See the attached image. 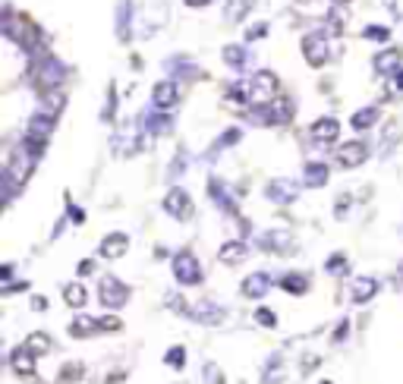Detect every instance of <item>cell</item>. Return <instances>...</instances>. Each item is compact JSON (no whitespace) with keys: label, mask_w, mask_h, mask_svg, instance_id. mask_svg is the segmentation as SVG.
<instances>
[{"label":"cell","mask_w":403,"mask_h":384,"mask_svg":"<svg viewBox=\"0 0 403 384\" xmlns=\"http://www.w3.org/2000/svg\"><path fill=\"white\" fill-rule=\"evenodd\" d=\"M83 362H67L63 369H60V381H67V384H73V381H79L83 378Z\"/></svg>","instance_id":"obj_34"},{"label":"cell","mask_w":403,"mask_h":384,"mask_svg":"<svg viewBox=\"0 0 403 384\" xmlns=\"http://www.w3.org/2000/svg\"><path fill=\"white\" fill-rule=\"evenodd\" d=\"M167 67H171V70H179V76H199V70H195L193 63H186V60H171Z\"/></svg>","instance_id":"obj_39"},{"label":"cell","mask_w":403,"mask_h":384,"mask_svg":"<svg viewBox=\"0 0 403 384\" xmlns=\"http://www.w3.org/2000/svg\"><path fill=\"white\" fill-rule=\"evenodd\" d=\"M321 384H331V381H321Z\"/></svg>","instance_id":"obj_53"},{"label":"cell","mask_w":403,"mask_h":384,"mask_svg":"<svg viewBox=\"0 0 403 384\" xmlns=\"http://www.w3.org/2000/svg\"><path fill=\"white\" fill-rule=\"evenodd\" d=\"M120 328H123V321H120L117 315H107V318H101V331H120Z\"/></svg>","instance_id":"obj_43"},{"label":"cell","mask_w":403,"mask_h":384,"mask_svg":"<svg viewBox=\"0 0 403 384\" xmlns=\"http://www.w3.org/2000/svg\"><path fill=\"white\" fill-rule=\"evenodd\" d=\"M186 315L193 318L195 325H208V328H215V325H221V321L227 318V312H224V306L211 303V299H202V303L189 306Z\"/></svg>","instance_id":"obj_6"},{"label":"cell","mask_w":403,"mask_h":384,"mask_svg":"<svg viewBox=\"0 0 403 384\" xmlns=\"http://www.w3.org/2000/svg\"><path fill=\"white\" fill-rule=\"evenodd\" d=\"M249 60H252V54H249L243 45H227V47H224V63H227V67L246 70V67H249Z\"/></svg>","instance_id":"obj_23"},{"label":"cell","mask_w":403,"mask_h":384,"mask_svg":"<svg viewBox=\"0 0 403 384\" xmlns=\"http://www.w3.org/2000/svg\"><path fill=\"white\" fill-rule=\"evenodd\" d=\"M400 63H403V54L397 51V47H384V51H378L372 60V67L378 76H394L397 70H400Z\"/></svg>","instance_id":"obj_13"},{"label":"cell","mask_w":403,"mask_h":384,"mask_svg":"<svg viewBox=\"0 0 403 384\" xmlns=\"http://www.w3.org/2000/svg\"><path fill=\"white\" fill-rule=\"evenodd\" d=\"M268 287H271V274L268 271L249 274L246 281H243V296H249V299H261V296L268 293Z\"/></svg>","instance_id":"obj_20"},{"label":"cell","mask_w":403,"mask_h":384,"mask_svg":"<svg viewBox=\"0 0 403 384\" xmlns=\"http://www.w3.org/2000/svg\"><path fill=\"white\" fill-rule=\"evenodd\" d=\"M98 331H101V321H95V318H89V315H79L73 325H69V334H73V337H91V334H98Z\"/></svg>","instance_id":"obj_28"},{"label":"cell","mask_w":403,"mask_h":384,"mask_svg":"<svg viewBox=\"0 0 403 384\" xmlns=\"http://www.w3.org/2000/svg\"><path fill=\"white\" fill-rule=\"evenodd\" d=\"M268 111V126H284L293 120V101L290 98H274L271 104H265Z\"/></svg>","instance_id":"obj_15"},{"label":"cell","mask_w":403,"mask_h":384,"mask_svg":"<svg viewBox=\"0 0 403 384\" xmlns=\"http://www.w3.org/2000/svg\"><path fill=\"white\" fill-rule=\"evenodd\" d=\"M375 293H378V281H375V277H369V274L353 277V284H350V299L353 303L366 306L369 299H375Z\"/></svg>","instance_id":"obj_12"},{"label":"cell","mask_w":403,"mask_h":384,"mask_svg":"<svg viewBox=\"0 0 403 384\" xmlns=\"http://www.w3.org/2000/svg\"><path fill=\"white\" fill-rule=\"evenodd\" d=\"M25 347H29L35 356H45V353H51V350H54V340L47 337L45 331H35V334H29V337H25Z\"/></svg>","instance_id":"obj_29"},{"label":"cell","mask_w":403,"mask_h":384,"mask_svg":"<svg viewBox=\"0 0 403 384\" xmlns=\"http://www.w3.org/2000/svg\"><path fill=\"white\" fill-rule=\"evenodd\" d=\"M67 211H69V221H76V224H83L85 221V215H83V208H76L73 202H67Z\"/></svg>","instance_id":"obj_46"},{"label":"cell","mask_w":403,"mask_h":384,"mask_svg":"<svg viewBox=\"0 0 403 384\" xmlns=\"http://www.w3.org/2000/svg\"><path fill=\"white\" fill-rule=\"evenodd\" d=\"M362 35H366L369 41H388L391 29H388V25H366V32H362Z\"/></svg>","instance_id":"obj_38"},{"label":"cell","mask_w":403,"mask_h":384,"mask_svg":"<svg viewBox=\"0 0 403 384\" xmlns=\"http://www.w3.org/2000/svg\"><path fill=\"white\" fill-rule=\"evenodd\" d=\"M369 158V148L362 142H347V145L337 148V161L340 167H359V164Z\"/></svg>","instance_id":"obj_14"},{"label":"cell","mask_w":403,"mask_h":384,"mask_svg":"<svg viewBox=\"0 0 403 384\" xmlns=\"http://www.w3.org/2000/svg\"><path fill=\"white\" fill-rule=\"evenodd\" d=\"M171 123H173V120L167 117V114H161L157 107H155V111H145V117H142V129H145V133H151V136L171 133Z\"/></svg>","instance_id":"obj_21"},{"label":"cell","mask_w":403,"mask_h":384,"mask_svg":"<svg viewBox=\"0 0 403 384\" xmlns=\"http://www.w3.org/2000/svg\"><path fill=\"white\" fill-rule=\"evenodd\" d=\"M255 325H261V328H277V315L271 309H255Z\"/></svg>","instance_id":"obj_37"},{"label":"cell","mask_w":403,"mask_h":384,"mask_svg":"<svg viewBox=\"0 0 403 384\" xmlns=\"http://www.w3.org/2000/svg\"><path fill=\"white\" fill-rule=\"evenodd\" d=\"M265 35H268V25L265 23H255L246 29V41H259V38H265Z\"/></svg>","instance_id":"obj_40"},{"label":"cell","mask_w":403,"mask_h":384,"mask_svg":"<svg viewBox=\"0 0 403 384\" xmlns=\"http://www.w3.org/2000/svg\"><path fill=\"white\" fill-rule=\"evenodd\" d=\"M259 246L265 252H290L293 237L287 233V230H268L265 237H259Z\"/></svg>","instance_id":"obj_19"},{"label":"cell","mask_w":403,"mask_h":384,"mask_svg":"<svg viewBox=\"0 0 403 384\" xmlns=\"http://www.w3.org/2000/svg\"><path fill=\"white\" fill-rule=\"evenodd\" d=\"M325 268H328V271H344V268H347L344 255H334V259H328V262H325Z\"/></svg>","instance_id":"obj_45"},{"label":"cell","mask_w":403,"mask_h":384,"mask_svg":"<svg viewBox=\"0 0 403 384\" xmlns=\"http://www.w3.org/2000/svg\"><path fill=\"white\" fill-rule=\"evenodd\" d=\"M394 89L403 92V70H397V73H394Z\"/></svg>","instance_id":"obj_50"},{"label":"cell","mask_w":403,"mask_h":384,"mask_svg":"<svg viewBox=\"0 0 403 384\" xmlns=\"http://www.w3.org/2000/svg\"><path fill=\"white\" fill-rule=\"evenodd\" d=\"M129 296H133V290L123 281H117L113 274H105V277L98 281V299H101L105 309H123V306L129 303Z\"/></svg>","instance_id":"obj_2"},{"label":"cell","mask_w":403,"mask_h":384,"mask_svg":"<svg viewBox=\"0 0 403 384\" xmlns=\"http://www.w3.org/2000/svg\"><path fill=\"white\" fill-rule=\"evenodd\" d=\"M284 381V365H281V359H271L268 369H265V375H261V384H281Z\"/></svg>","instance_id":"obj_33"},{"label":"cell","mask_w":403,"mask_h":384,"mask_svg":"<svg viewBox=\"0 0 403 384\" xmlns=\"http://www.w3.org/2000/svg\"><path fill=\"white\" fill-rule=\"evenodd\" d=\"M63 104H67V98H63V92H60V89L41 92V111H45V114H51V117H57V114L63 111Z\"/></svg>","instance_id":"obj_25"},{"label":"cell","mask_w":403,"mask_h":384,"mask_svg":"<svg viewBox=\"0 0 403 384\" xmlns=\"http://www.w3.org/2000/svg\"><path fill=\"white\" fill-rule=\"evenodd\" d=\"M227 98H230L233 104H249V82H237V85H230V89H227Z\"/></svg>","instance_id":"obj_35"},{"label":"cell","mask_w":403,"mask_h":384,"mask_svg":"<svg viewBox=\"0 0 403 384\" xmlns=\"http://www.w3.org/2000/svg\"><path fill=\"white\" fill-rule=\"evenodd\" d=\"M281 287L287 290V293H296V296H303L309 290V281L303 277V274H284L281 277Z\"/></svg>","instance_id":"obj_31"},{"label":"cell","mask_w":403,"mask_h":384,"mask_svg":"<svg viewBox=\"0 0 403 384\" xmlns=\"http://www.w3.org/2000/svg\"><path fill=\"white\" fill-rule=\"evenodd\" d=\"M173 277H177L183 287H195V284H202V277H205L202 262L195 259L193 252H177V255H173Z\"/></svg>","instance_id":"obj_3"},{"label":"cell","mask_w":403,"mask_h":384,"mask_svg":"<svg viewBox=\"0 0 403 384\" xmlns=\"http://www.w3.org/2000/svg\"><path fill=\"white\" fill-rule=\"evenodd\" d=\"M255 7V0H227L224 3V19L227 23H239L249 10Z\"/></svg>","instance_id":"obj_24"},{"label":"cell","mask_w":403,"mask_h":384,"mask_svg":"<svg viewBox=\"0 0 403 384\" xmlns=\"http://www.w3.org/2000/svg\"><path fill=\"white\" fill-rule=\"evenodd\" d=\"M129 0H120V7H117V38L120 41H127L129 38Z\"/></svg>","instance_id":"obj_30"},{"label":"cell","mask_w":403,"mask_h":384,"mask_svg":"<svg viewBox=\"0 0 403 384\" xmlns=\"http://www.w3.org/2000/svg\"><path fill=\"white\" fill-rule=\"evenodd\" d=\"M299 192V183H293V180H271L268 186H265V195H268V202H274V205H290L293 199H296Z\"/></svg>","instance_id":"obj_10"},{"label":"cell","mask_w":403,"mask_h":384,"mask_svg":"<svg viewBox=\"0 0 403 384\" xmlns=\"http://www.w3.org/2000/svg\"><path fill=\"white\" fill-rule=\"evenodd\" d=\"M10 365H13L16 375L32 378V375H35V353H32V350L23 343L19 350H13V353H10Z\"/></svg>","instance_id":"obj_16"},{"label":"cell","mask_w":403,"mask_h":384,"mask_svg":"<svg viewBox=\"0 0 403 384\" xmlns=\"http://www.w3.org/2000/svg\"><path fill=\"white\" fill-rule=\"evenodd\" d=\"M277 98V79L274 73L261 70L249 79V104H271Z\"/></svg>","instance_id":"obj_4"},{"label":"cell","mask_w":403,"mask_h":384,"mask_svg":"<svg viewBox=\"0 0 403 384\" xmlns=\"http://www.w3.org/2000/svg\"><path fill=\"white\" fill-rule=\"evenodd\" d=\"M13 277V265H3L0 268V281H10Z\"/></svg>","instance_id":"obj_49"},{"label":"cell","mask_w":403,"mask_h":384,"mask_svg":"<svg viewBox=\"0 0 403 384\" xmlns=\"http://www.w3.org/2000/svg\"><path fill=\"white\" fill-rule=\"evenodd\" d=\"M205 381H208V384H224V378H221V369H217L215 362H208V365H205Z\"/></svg>","instance_id":"obj_41"},{"label":"cell","mask_w":403,"mask_h":384,"mask_svg":"<svg viewBox=\"0 0 403 384\" xmlns=\"http://www.w3.org/2000/svg\"><path fill=\"white\" fill-rule=\"evenodd\" d=\"M177 101H179V85L173 79H161L151 89V104H155L157 111H171Z\"/></svg>","instance_id":"obj_9"},{"label":"cell","mask_w":403,"mask_h":384,"mask_svg":"<svg viewBox=\"0 0 403 384\" xmlns=\"http://www.w3.org/2000/svg\"><path fill=\"white\" fill-rule=\"evenodd\" d=\"M397 277H400V281H403V262H400V265H397Z\"/></svg>","instance_id":"obj_51"},{"label":"cell","mask_w":403,"mask_h":384,"mask_svg":"<svg viewBox=\"0 0 403 384\" xmlns=\"http://www.w3.org/2000/svg\"><path fill=\"white\" fill-rule=\"evenodd\" d=\"M325 183H328V164L312 161L303 167V186H306V189H318V186H325Z\"/></svg>","instance_id":"obj_22"},{"label":"cell","mask_w":403,"mask_h":384,"mask_svg":"<svg viewBox=\"0 0 403 384\" xmlns=\"http://www.w3.org/2000/svg\"><path fill=\"white\" fill-rule=\"evenodd\" d=\"M334 3H344V0H334Z\"/></svg>","instance_id":"obj_52"},{"label":"cell","mask_w":403,"mask_h":384,"mask_svg":"<svg viewBox=\"0 0 403 384\" xmlns=\"http://www.w3.org/2000/svg\"><path fill=\"white\" fill-rule=\"evenodd\" d=\"M217 259L224 262V265H243V262L249 259V246L243 243V239H230V243L221 246Z\"/></svg>","instance_id":"obj_18"},{"label":"cell","mask_w":403,"mask_h":384,"mask_svg":"<svg viewBox=\"0 0 403 384\" xmlns=\"http://www.w3.org/2000/svg\"><path fill=\"white\" fill-rule=\"evenodd\" d=\"M378 117H381L378 107H362V111H356L350 117V126L353 129H372V126L378 123Z\"/></svg>","instance_id":"obj_27"},{"label":"cell","mask_w":403,"mask_h":384,"mask_svg":"<svg viewBox=\"0 0 403 384\" xmlns=\"http://www.w3.org/2000/svg\"><path fill=\"white\" fill-rule=\"evenodd\" d=\"M129 249V237L127 233H107L101 243H98V252H101V259H123Z\"/></svg>","instance_id":"obj_11"},{"label":"cell","mask_w":403,"mask_h":384,"mask_svg":"<svg viewBox=\"0 0 403 384\" xmlns=\"http://www.w3.org/2000/svg\"><path fill=\"white\" fill-rule=\"evenodd\" d=\"M164 362L171 365V369H183V365H186V350H183V347H171V350H167V356H164Z\"/></svg>","instance_id":"obj_36"},{"label":"cell","mask_w":403,"mask_h":384,"mask_svg":"<svg viewBox=\"0 0 403 384\" xmlns=\"http://www.w3.org/2000/svg\"><path fill=\"white\" fill-rule=\"evenodd\" d=\"M32 309H35V312H45L47 309V299H45V296H32Z\"/></svg>","instance_id":"obj_47"},{"label":"cell","mask_w":403,"mask_h":384,"mask_svg":"<svg viewBox=\"0 0 403 384\" xmlns=\"http://www.w3.org/2000/svg\"><path fill=\"white\" fill-rule=\"evenodd\" d=\"M164 211L171 217H177V221L193 217V199H189V192L179 189V186H173V189L164 195Z\"/></svg>","instance_id":"obj_7"},{"label":"cell","mask_w":403,"mask_h":384,"mask_svg":"<svg viewBox=\"0 0 403 384\" xmlns=\"http://www.w3.org/2000/svg\"><path fill=\"white\" fill-rule=\"evenodd\" d=\"M63 299H67V306H73V309H83L85 306V287L83 284H67Z\"/></svg>","instance_id":"obj_32"},{"label":"cell","mask_w":403,"mask_h":384,"mask_svg":"<svg viewBox=\"0 0 403 384\" xmlns=\"http://www.w3.org/2000/svg\"><path fill=\"white\" fill-rule=\"evenodd\" d=\"M167 306H171V309H177V312H183V315L189 312V306L183 303V296H179V293H167Z\"/></svg>","instance_id":"obj_42"},{"label":"cell","mask_w":403,"mask_h":384,"mask_svg":"<svg viewBox=\"0 0 403 384\" xmlns=\"http://www.w3.org/2000/svg\"><path fill=\"white\" fill-rule=\"evenodd\" d=\"M183 3H186V7H193V10H199V7H208L211 0H183Z\"/></svg>","instance_id":"obj_48"},{"label":"cell","mask_w":403,"mask_h":384,"mask_svg":"<svg viewBox=\"0 0 403 384\" xmlns=\"http://www.w3.org/2000/svg\"><path fill=\"white\" fill-rule=\"evenodd\" d=\"M309 136H312L315 142H337V136H340V123H337L334 117H321L312 123V129H309Z\"/></svg>","instance_id":"obj_17"},{"label":"cell","mask_w":403,"mask_h":384,"mask_svg":"<svg viewBox=\"0 0 403 384\" xmlns=\"http://www.w3.org/2000/svg\"><path fill=\"white\" fill-rule=\"evenodd\" d=\"M63 76H67V67L54 54H47V51L32 54V70H29L32 85H38L41 92H51L63 82Z\"/></svg>","instance_id":"obj_1"},{"label":"cell","mask_w":403,"mask_h":384,"mask_svg":"<svg viewBox=\"0 0 403 384\" xmlns=\"http://www.w3.org/2000/svg\"><path fill=\"white\" fill-rule=\"evenodd\" d=\"M303 57H306L309 67H325L331 57V45H328V35L321 32H312V35L303 38Z\"/></svg>","instance_id":"obj_5"},{"label":"cell","mask_w":403,"mask_h":384,"mask_svg":"<svg viewBox=\"0 0 403 384\" xmlns=\"http://www.w3.org/2000/svg\"><path fill=\"white\" fill-rule=\"evenodd\" d=\"M233 142H239V129H230V133H224V136H221V139H217V148L233 145Z\"/></svg>","instance_id":"obj_44"},{"label":"cell","mask_w":403,"mask_h":384,"mask_svg":"<svg viewBox=\"0 0 403 384\" xmlns=\"http://www.w3.org/2000/svg\"><path fill=\"white\" fill-rule=\"evenodd\" d=\"M211 195H215L217 208H224V211L237 215V202H233V192H230V189H224V183H217V180H211Z\"/></svg>","instance_id":"obj_26"},{"label":"cell","mask_w":403,"mask_h":384,"mask_svg":"<svg viewBox=\"0 0 403 384\" xmlns=\"http://www.w3.org/2000/svg\"><path fill=\"white\" fill-rule=\"evenodd\" d=\"M51 133H54V117H51V114H45V111L32 114L29 123H25V139L38 142V145H47Z\"/></svg>","instance_id":"obj_8"}]
</instances>
